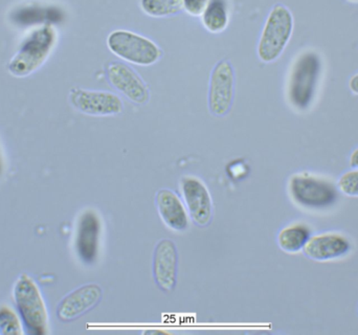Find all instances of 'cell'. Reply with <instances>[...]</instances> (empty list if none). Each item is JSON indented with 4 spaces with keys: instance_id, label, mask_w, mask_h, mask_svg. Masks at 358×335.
<instances>
[{
    "instance_id": "obj_2",
    "label": "cell",
    "mask_w": 358,
    "mask_h": 335,
    "mask_svg": "<svg viewBox=\"0 0 358 335\" xmlns=\"http://www.w3.org/2000/svg\"><path fill=\"white\" fill-rule=\"evenodd\" d=\"M57 41L54 27L43 24L31 31L10 59L8 71L17 78L27 77L45 63Z\"/></svg>"
},
{
    "instance_id": "obj_6",
    "label": "cell",
    "mask_w": 358,
    "mask_h": 335,
    "mask_svg": "<svg viewBox=\"0 0 358 335\" xmlns=\"http://www.w3.org/2000/svg\"><path fill=\"white\" fill-rule=\"evenodd\" d=\"M109 50L122 60L150 66L161 60L163 50L152 40L128 29H115L107 37Z\"/></svg>"
},
{
    "instance_id": "obj_10",
    "label": "cell",
    "mask_w": 358,
    "mask_h": 335,
    "mask_svg": "<svg viewBox=\"0 0 358 335\" xmlns=\"http://www.w3.org/2000/svg\"><path fill=\"white\" fill-rule=\"evenodd\" d=\"M180 191L189 216L198 227H206L212 220L213 200L206 183L194 175L183 176Z\"/></svg>"
},
{
    "instance_id": "obj_19",
    "label": "cell",
    "mask_w": 358,
    "mask_h": 335,
    "mask_svg": "<svg viewBox=\"0 0 358 335\" xmlns=\"http://www.w3.org/2000/svg\"><path fill=\"white\" fill-rule=\"evenodd\" d=\"M0 334H23L22 323L16 313L8 306H0Z\"/></svg>"
},
{
    "instance_id": "obj_20",
    "label": "cell",
    "mask_w": 358,
    "mask_h": 335,
    "mask_svg": "<svg viewBox=\"0 0 358 335\" xmlns=\"http://www.w3.org/2000/svg\"><path fill=\"white\" fill-rule=\"evenodd\" d=\"M338 187L344 195L358 198V169L344 173L338 179Z\"/></svg>"
},
{
    "instance_id": "obj_16",
    "label": "cell",
    "mask_w": 358,
    "mask_h": 335,
    "mask_svg": "<svg viewBox=\"0 0 358 335\" xmlns=\"http://www.w3.org/2000/svg\"><path fill=\"white\" fill-rule=\"evenodd\" d=\"M311 235L310 227L306 223H292L280 231L278 245L287 254H298L302 252Z\"/></svg>"
},
{
    "instance_id": "obj_13",
    "label": "cell",
    "mask_w": 358,
    "mask_h": 335,
    "mask_svg": "<svg viewBox=\"0 0 358 335\" xmlns=\"http://www.w3.org/2000/svg\"><path fill=\"white\" fill-rule=\"evenodd\" d=\"M102 296V288L98 284L80 286L60 301L57 315L63 322L75 321L96 307Z\"/></svg>"
},
{
    "instance_id": "obj_23",
    "label": "cell",
    "mask_w": 358,
    "mask_h": 335,
    "mask_svg": "<svg viewBox=\"0 0 358 335\" xmlns=\"http://www.w3.org/2000/svg\"><path fill=\"white\" fill-rule=\"evenodd\" d=\"M350 166L352 168L358 169V148L355 149L351 155Z\"/></svg>"
},
{
    "instance_id": "obj_5",
    "label": "cell",
    "mask_w": 358,
    "mask_h": 335,
    "mask_svg": "<svg viewBox=\"0 0 358 335\" xmlns=\"http://www.w3.org/2000/svg\"><path fill=\"white\" fill-rule=\"evenodd\" d=\"M13 298L25 332L44 335L48 332V313L37 284L27 273L19 276L13 288Z\"/></svg>"
},
{
    "instance_id": "obj_4",
    "label": "cell",
    "mask_w": 358,
    "mask_h": 335,
    "mask_svg": "<svg viewBox=\"0 0 358 335\" xmlns=\"http://www.w3.org/2000/svg\"><path fill=\"white\" fill-rule=\"evenodd\" d=\"M290 199L300 208L322 211L331 208L338 200V185L325 177L301 172L290 176L288 180Z\"/></svg>"
},
{
    "instance_id": "obj_14",
    "label": "cell",
    "mask_w": 358,
    "mask_h": 335,
    "mask_svg": "<svg viewBox=\"0 0 358 335\" xmlns=\"http://www.w3.org/2000/svg\"><path fill=\"white\" fill-rule=\"evenodd\" d=\"M178 254L172 240L163 239L155 246L153 276L155 283L166 292H172L178 281Z\"/></svg>"
},
{
    "instance_id": "obj_21",
    "label": "cell",
    "mask_w": 358,
    "mask_h": 335,
    "mask_svg": "<svg viewBox=\"0 0 358 335\" xmlns=\"http://www.w3.org/2000/svg\"><path fill=\"white\" fill-rule=\"evenodd\" d=\"M208 0H182L183 10L194 17H200L208 6Z\"/></svg>"
},
{
    "instance_id": "obj_24",
    "label": "cell",
    "mask_w": 358,
    "mask_h": 335,
    "mask_svg": "<svg viewBox=\"0 0 358 335\" xmlns=\"http://www.w3.org/2000/svg\"><path fill=\"white\" fill-rule=\"evenodd\" d=\"M348 1L355 2V3H357V2H358V0H348Z\"/></svg>"
},
{
    "instance_id": "obj_8",
    "label": "cell",
    "mask_w": 358,
    "mask_h": 335,
    "mask_svg": "<svg viewBox=\"0 0 358 335\" xmlns=\"http://www.w3.org/2000/svg\"><path fill=\"white\" fill-rule=\"evenodd\" d=\"M69 102L76 111L92 117H110L124 111L123 101L117 94L103 90L73 88Z\"/></svg>"
},
{
    "instance_id": "obj_12",
    "label": "cell",
    "mask_w": 358,
    "mask_h": 335,
    "mask_svg": "<svg viewBox=\"0 0 358 335\" xmlns=\"http://www.w3.org/2000/svg\"><path fill=\"white\" fill-rule=\"evenodd\" d=\"M352 250L350 240L340 233H323L311 236L303 252L315 262H330L348 256Z\"/></svg>"
},
{
    "instance_id": "obj_22",
    "label": "cell",
    "mask_w": 358,
    "mask_h": 335,
    "mask_svg": "<svg viewBox=\"0 0 358 335\" xmlns=\"http://www.w3.org/2000/svg\"><path fill=\"white\" fill-rule=\"evenodd\" d=\"M349 88H350V90L353 94L358 96V73L357 75L353 76V77L351 78L350 81H349Z\"/></svg>"
},
{
    "instance_id": "obj_7",
    "label": "cell",
    "mask_w": 358,
    "mask_h": 335,
    "mask_svg": "<svg viewBox=\"0 0 358 335\" xmlns=\"http://www.w3.org/2000/svg\"><path fill=\"white\" fill-rule=\"evenodd\" d=\"M235 69L229 61L216 63L208 84V111L216 117H224L231 111L235 96Z\"/></svg>"
},
{
    "instance_id": "obj_18",
    "label": "cell",
    "mask_w": 358,
    "mask_h": 335,
    "mask_svg": "<svg viewBox=\"0 0 358 335\" xmlns=\"http://www.w3.org/2000/svg\"><path fill=\"white\" fill-rule=\"evenodd\" d=\"M145 14L155 18L176 16L183 10L182 0H141Z\"/></svg>"
},
{
    "instance_id": "obj_9",
    "label": "cell",
    "mask_w": 358,
    "mask_h": 335,
    "mask_svg": "<svg viewBox=\"0 0 358 335\" xmlns=\"http://www.w3.org/2000/svg\"><path fill=\"white\" fill-rule=\"evenodd\" d=\"M102 221L98 212L92 208L84 211L78 219L75 250L78 258L85 265L96 262L100 252Z\"/></svg>"
},
{
    "instance_id": "obj_3",
    "label": "cell",
    "mask_w": 358,
    "mask_h": 335,
    "mask_svg": "<svg viewBox=\"0 0 358 335\" xmlns=\"http://www.w3.org/2000/svg\"><path fill=\"white\" fill-rule=\"evenodd\" d=\"M294 27L292 10L284 4H275L267 15L257 45V55L260 61L263 63L277 61L287 48Z\"/></svg>"
},
{
    "instance_id": "obj_1",
    "label": "cell",
    "mask_w": 358,
    "mask_h": 335,
    "mask_svg": "<svg viewBox=\"0 0 358 335\" xmlns=\"http://www.w3.org/2000/svg\"><path fill=\"white\" fill-rule=\"evenodd\" d=\"M322 73V60L313 50L303 52L290 69L287 82V99L289 104L299 111H305L311 106Z\"/></svg>"
},
{
    "instance_id": "obj_25",
    "label": "cell",
    "mask_w": 358,
    "mask_h": 335,
    "mask_svg": "<svg viewBox=\"0 0 358 335\" xmlns=\"http://www.w3.org/2000/svg\"><path fill=\"white\" fill-rule=\"evenodd\" d=\"M0 173H1V159H0Z\"/></svg>"
},
{
    "instance_id": "obj_11",
    "label": "cell",
    "mask_w": 358,
    "mask_h": 335,
    "mask_svg": "<svg viewBox=\"0 0 358 335\" xmlns=\"http://www.w3.org/2000/svg\"><path fill=\"white\" fill-rule=\"evenodd\" d=\"M106 73L110 85L134 104L145 105L150 100L148 86L129 65L113 61L107 65Z\"/></svg>"
},
{
    "instance_id": "obj_15",
    "label": "cell",
    "mask_w": 358,
    "mask_h": 335,
    "mask_svg": "<svg viewBox=\"0 0 358 335\" xmlns=\"http://www.w3.org/2000/svg\"><path fill=\"white\" fill-rule=\"evenodd\" d=\"M155 204L162 220L173 231H185L189 227L187 208L178 194L169 189L159 190L155 196Z\"/></svg>"
},
{
    "instance_id": "obj_17",
    "label": "cell",
    "mask_w": 358,
    "mask_h": 335,
    "mask_svg": "<svg viewBox=\"0 0 358 335\" xmlns=\"http://www.w3.org/2000/svg\"><path fill=\"white\" fill-rule=\"evenodd\" d=\"M202 24L213 34L222 33L229 22V10L225 0H208L201 16Z\"/></svg>"
}]
</instances>
